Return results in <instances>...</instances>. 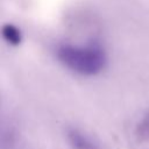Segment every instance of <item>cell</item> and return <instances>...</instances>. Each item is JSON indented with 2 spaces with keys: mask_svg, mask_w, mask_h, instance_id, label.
Returning a JSON list of instances; mask_svg holds the SVG:
<instances>
[{
  "mask_svg": "<svg viewBox=\"0 0 149 149\" xmlns=\"http://www.w3.org/2000/svg\"><path fill=\"white\" fill-rule=\"evenodd\" d=\"M56 57L65 68L84 76L98 74L106 65V54L98 43H63L56 48Z\"/></svg>",
  "mask_w": 149,
  "mask_h": 149,
  "instance_id": "cell-1",
  "label": "cell"
},
{
  "mask_svg": "<svg viewBox=\"0 0 149 149\" xmlns=\"http://www.w3.org/2000/svg\"><path fill=\"white\" fill-rule=\"evenodd\" d=\"M66 135L73 149H98L95 143L78 129L71 128L68 130Z\"/></svg>",
  "mask_w": 149,
  "mask_h": 149,
  "instance_id": "cell-2",
  "label": "cell"
},
{
  "mask_svg": "<svg viewBox=\"0 0 149 149\" xmlns=\"http://www.w3.org/2000/svg\"><path fill=\"white\" fill-rule=\"evenodd\" d=\"M1 35H2V38L10 45H19L22 41L21 30L12 23H6L2 26Z\"/></svg>",
  "mask_w": 149,
  "mask_h": 149,
  "instance_id": "cell-3",
  "label": "cell"
},
{
  "mask_svg": "<svg viewBox=\"0 0 149 149\" xmlns=\"http://www.w3.org/2000/svg\"><path fill=\"white\" fill-rule=\"evenodd\" d=\"M141 130H142V133H144V134H148V133H149V115L143 120V122H142V125H141Z\"/></svg>",
  "mask_w": 149,
  "mask_h": 149,
  "instance_id": "cell-4",
  "label": "cell"
}]
</instances>
